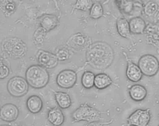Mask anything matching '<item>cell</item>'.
I'll use <instances>...</instances> for the list:
<instances>
[{
  "instance_id": "obj_28",
  "label": "cell",
  "mask_w": 159,
  "mask_h": 126,
  "mask_svg": "<svg viewBox=\"0 0 159 126\" xmlns=\"http://www.w3.org/2000/svg\"><path fill=\"white\" fill-rule=\"evenodd\" d=\"M47 33V32L40 26L36 30L33 34V39L34 42L38 45H42L43 44Z\"/></svg>"
},
{
  "instance_id": "obj_5",
  "label": "cell",
  "mask_w": 159,
  "mask_h": 126,
  "mask_svg": "<svg viewBox=\"0 0 159 126\" xmlns=\"http://www.w3.org/2000/svg\"><path fill=\"white\" fill-rule=\"evenodd\" d=\"M139 66L143 75L152 77L155 76L159 71V60L152 54H145L140 57Z\"/></svg>"
},
{
  "instance_id": "obj_2",
  "label": "cell",
  "mask_w": 159,
  "mask_h": 126,
  "mask_svg": "<svg viewBox=\"0 0 159 126\" xmlns=\"http://www.w3.org/2000/svg\"><path fill=\"white\" fill-rule=\"evenodd\" d=\"M1 49L5 54L12 59H20L25 56L28 51L26 44L16 37L5 39L1 43Z\"/></svg>"
},
{
  "instance_id": "obj_4",
  "label": "cell",
  "mask_w": 159,
  "mask_h": 126,
  "mask_svg": "<svg viewBox=\"0 0 159 126\" xmlns=\"http://www.w3.org/2000/svg\"><path fill=\"white\" fill-rule=\"evenodd\" d=\"M71 117L74 122L86 121L88 123H93L102 120L99 111L86 103L80 105L73 112Z\"/></svg>"
},
{
  "instance_id": "obj_10",
  "label": "cell",
  "mask_w": 159,
  "mask_h": 126,
  "mask_svg": "<svg viewBox=\"0 0 159 126\" xmlns=\"http://www.w3.org/2000/svg\"><path fill=\"white\" fill-rule=\"evenodd\" d=\"M58 61L56 54L44 50H39L38 52V63L46 69L55 68L58 65Z\"/></svg>"
},
{
  "instance_id": "obj_9",
  "label": "cell",
  "mask_w": 159,
  "mask_h": 126,
  "mask_svg": "<svg viewBox=\"0 0 159 126\" xmlns=\"http://www.w3.org/2000/svg\"><path fill=\"white\" fill-rule=\"evenodd\" d=\"M143 14L150 23H159V0L148 1L143 6Z\"/></svg>"
},
{
  "instance_id": "obj_1",
  "label": "cell",
  "mask_w": 159,
  "mask_h": 126,
  "mask_svg": "<svg viewBox=\"0 0 159 126\" xmlns=\"http://www.w3.org/2000/svg\"><path fill=\"white\" fill-rule=\"evenodd\" d=\"M115 58L111 46L105 42L91 44L86 52V60L93 69L102 71L106 69L113 63Z\"/></svg>"
},
{
  "instance_id": "obj_18",
  "label": "cell",
  "mask_w": 159,
  "mask_h": 126,
  "mask_svg": "<svg viewBox=\"0 0 159 126\" xmlns=\"http://www.w3.org/2000/svg\"><path fill=\"white\" fill-rule=\"evenodd\" d=\"M47 120L53 126H61L64 122V116L60 108L54 107L48 111Z\"/></svg>"
},
{
  "instance_id": "obj_23",
  "label": "cell",
  "mask_w": 159,
  "mask_h": 126,
  "mask_svg": "<svg viewBox=\"0 0 159 126\" xmlns=\"http://www.w3.org/2000/svg\"><path fill=\"white\" fill-rule=\"evenodd\" d=\"M1 9L6 17H10L16 10L17 6L13 0H1Z\"/></svg>"
},
{
  "instance_id": "obj_21",
  "label": "cell",
  "mask_w": 159,
  "mask_h": 126,
  "mask_svg": "<svg viewBox=\"0 0 159 126\" xmlns=\"http://www.w3.org/2000/svg\"><path fill=\"white\" fill-rule=\"evenodd\" d=\"M113 84L111 78L105 73H99L95 77L94 86L98 90H103Z\"/></svg>"
},
{
  "instance_id": "obj_32",
  "label": "cell",
  "mask_w": 159,
  "mask_h": 126,
  "mask_svg": "<svg viewBox=\"0 0 159 126\" xmlns=\"http://www.w3.org/2000/svg\"><path fill=\"white\" fill-rule=\"evenodd\" d=\"M147 1H149V0H147Z\"/></svg>"
},
{
  "instance_id": "obj_19",
  "label": "cell",
  "mask_w": 159,
  "mask_h": 126,
  "mask_svg": "<svg viewBox=\"0 0 159 126\" xmlns=\"http://www.w3.org/2000/svg\"><path fill=\"white\" fill-rule=\"evenodd\" d=\"M26 107L28 111L33 114L39 113L43 107V102L39 96L33 95L28 98L26 101Z\"/></svg>"
},
{
  "instance_id": "obj_30",
  "label": "cell",
  "mask_w": 159,
  "mask_h": 126,
  "mask_svg": "<svg viewBox=\"0 0 159 126\" xmlns=\"http://www.w3.org/2000/svg\"><path fill=\"white\" fill-rule=\"evenodd\" d=\"M9 74V68L4 63L1 62L0 63V79H6Z\"/></svg>"
},
{
  "instance_id": "obj_22",
  "label": "cell",
  "mask_w": 159,
  "mask_h": 126,
  "mask_svg": "<svg viewBox=\"0 0 159 126\" xmlns=\"http://www.w3.org/2000/svg\"><path fill=\"white\" fill-rule=\"evenodd\" d=\"M55 97L58 106L62 109L69 108L72 105V100L69 94L66 92H55Z\"/></svg>"
},
{
  "instance_id": "obj_7",
  "label": "cell",
  "mask_w": 159,
  "mask_h": 126,
  "mask_svg": "<svg viewBox=\"0 0 159 126\" xmlns=\"http://www.w3.org/2000/svg\"><path fill=\"white\" fill-rule=\"evenodd\" d=\"M149 109H138L132 113L127 119L129 125L137 126H148L151 121Z\"/></svg>"
},
{
  "instance_id": "obj_16",
  "label": "cell",
  "mask_w": 159,
  "mask_h": 126,
  "mask_svg": "<svg viewBox=\"0 0 159 126\" xmlns=\"http://www.w3.org/2000/svg\"><path fill=\"white\" fill-rule=\"evenodd\" d=\"M129 96L130 98L136 102L143 101L147 96L148 91L146 88L139 84L132 85L129 88Z\"/></svg>"
},
{
  "instance_id": "obj_27",
  "label": "cell",
  "mask_w": 159,
  "mask_h": 126,
  "mask_svg": "<svg viewBox=\"0 0 159 126\" xmlns=\"http://www.w3.org/2000/svg\"><path fill=\"white\" fill-rule=\"evenodd\" d=\"M93 4V0H77L74 6L73 10H79L83 12L90 10Z\"/></svg>"
},
{
  "instance_id": "obj_24",
  "label": "cell",
  "mask_w": 159,
  "mask_h": 126,
  "mask_svg": "<svg viewBox=\"0 0 159 126\" xmlns=\"http://www.w3.org/2000/svg\"><path fill=\"white\" fill-rule=\"evenodd\" d=\"M95 74L91 71H85L81 77V84L86 89H90L94 86Z\"/></svg>"
},
{
  "instance_id": "obj_31",
  "label": "cell",
  "mask_w": 159,
  "mask_h": 126,
  "mask_svg": "<svg viewBox=\"0 0 159 126\" xmlns=\"http://www.w3.org/2000/svg\"><path fill=\"white\" fill-rule=\"evenodd\" d=\"M116 1H120V0H116Z\"/></svg>"
},
{
  "instance_id": "obj_15",
  "label": "cell",
  "mask_w": 159,
  "mask_h": 126,
  "mask_svg": "<svg viewBox=\"0 0 159 126\" xmlns=\"http://www.w3.org/2000/svg\"><path fill=\"white\" fill-rule=\"evenodd\" d=\"M143 75L139 65L131 61H128L126 69V76L129 81L133 82H138L141 79Z\"/></svg>"
},
{
  "instance_id": "obj_17",
  "label": "cell",
  "mask_w": 159,
  "mask_h": 126,
  "mask_svg": "<svg viewBox=\"0 0 159 126\" xmlns=\"http://www.w3.org/2000/svg\"><path fill=\"white\" fill-rule=\"evenodd\" d=\"M129 22L131 34L136 35L144 34L147 24L143 19L140 17H136L130 19Z\"/></svg>"
},
{
  "instance_id": "obj_3",
  "label": "cell",
  "mask_w": 159,
  "mask_h": 126,
  "mask_svg": "<svg viewBox=\"0 0 159 126\" xmlns=\"http://www.w3.org/2000/svg\"><path fill=\"white\" fill-rule=\"evenodd\" d=\"M25 77L28 84L35 89L44 88L50 80V75L47 69L40 65L30 66L26 71Z\"/></svg>"
},
{
  "instance_id": "obj_26",
  "label": "cell",
  "mask_w": 159,
  "mask_h": 126,
  "mask_svg": "<svg viewBox=\"0 0 159 126\" xmlns=\"http://www.w3.org/2000/svg\"><path fill=\"white\" fill-rule=\"evenodd\" d=\"M103 15V8L99 2L93 3L90 10L89 15L94 20H98Z\"/></svg>"
},
{
  "instance_id": "obj_12",
  "label": "cell",
  "mask_w": 159,
  "mask_h": 126,
  "mask_svg": "<svg viewBox=\"0 0 159 126\" xmlns=\"http://www.w3.org/2000/svg\"><path fill=\"white\" fill-rule=\"evenodd\" d=\"M90 39L84 34L82 33H76L72 35L66 42V44L75 49V50H81L88 46L91 44H89Z\"/></svg>"
},
{
  "instance_id": "obj_14",
  "label": "cell",
  "mask_w": 159,
  "mask_h": 126,
  "mask_svg": "<svg viewBox=\"0 0 159 126\" xmlns=\"http://www.w3.org/2000/svg\"><path fill=\"white\" fill-rule=\"evenodd\" d=\"M40 26L47 32L55 29L60 23L58 17L52 14H44L38 18Z\"/></svg>"
},
{
  "instance_id": "obj_8",
  "label": "cell",
  "mask_w": 159,
  "mask_h": 126,
  "mask_svg": "<svg viewBox=\"0 0 159 126\" xmlns=\"http://www.w3.org/2000/svg\"><path fill=\"white\" fill-rule=\"evenodd\" d=\"M77 81V73L71 69L61 71L57 77V83L62 88L68 89L73 87Z\"/></svg>"
},
{
  "instance_id": "obj_29",
  "label": "cell",
  "mask_w": 159,
  "mask_h": 126,
  "mask_svg": "<svg viewBox=\"0 0 159 126\" xmlns=\"http://www.w3.org/2000/svg\"><path fill=\"white\" fill-rule=\"evenodd\" d=\"M56 56L59 61H65L69 59L70 52L67 48H61L56 51Z\"/></svg>"
},
{
  "instance_id": "obj_6",
  "label": "cell",
  "mask_w": 159,
  "mask_h": 126,
  "mask_svg": "<svg viewBox=\"0 0 159 126\" xmlns=\"http://www.w3.org/2000/svg\"><path fill=\"white\" fill-rule=\"evenodd\" d=\"M28 85L26 79L20 76H14L8 81L7 89L12 96L20 98L27 93Z\"/></svg>"
},
{
  "instance_id": "obj_33",
  "label": "cell",
  "mask_w": 159,
  "mask_h": 126,
  "mask_svg": "<svg viewBox=\"0 0 159 126\" xmlns=\"http://www.w3.org/2000/svg\"></svg>"
},
{
  "instance_id": "obj_13",
  "label": "cell",
  "mask_w": 159,
  "mask_h": 126,
  "mask_svg": "<svg viewBox=\"0 0 159 126\" xmlns=\"http://www.w3.org/2000/svg\"><path fill=\"white\" fill-rule=\"evenodd\" d=\"M19 115L18 107L13 104L8 103L1 107L0 118L2 121L11 123L16 121Z\"/></svg>"
},
{
  "instance_id": "obj_20",
  "label": "cell",
  "mask_w": 159,
  "mask_h": 126,
  "mask_svg": "<svg viewBox=\"0 0 159 126\" xmlns=\"http://www.w3.org/2000/svg\"><path fill=\"white\" fill-rule=\"evenodd\" d=\"M116 29L120 36L124 39H130L131 32L130 30L129 22L127 19L124 17L119 18L116 21Z\"/></svg>"
},
{
  "instance_id": "obj_11",
  "label": "cell",
  "mask_w": 159,
  "mask_h": 126,
  "mask_svg": "<svg viewBox=\"0 0 159 126\" xmlns=\"http://www.w3.org/2000/svg\"><path fill=\"white\" fill-rule=\"evenodd\" d=\"M146 43L154 47L159 46V24L149 23L144 32Z\"/></svg>"
},
{
  "instance_id": "obj_25",
  "label": "cell",
  "mask_w": 159,
  "mask_h": 126,
  "mask_svg": "<svg viewBox=\"0 0 159 126\" xmlns=\"http://www.w3.org/2000/svg\"><path fill=\"white\" fill-rule=\"evenodd\" d=\"M135 0H120L117 1V4L121 12L130 14L134 9Z\"/></svg>"
}]
</instances>
